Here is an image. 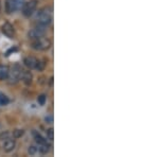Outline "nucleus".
Masks as SVG:
<instances>
[{
    "label": "nucleus",
    "mask_w": 159,
    "mask_h": 157,
    "mask_svg": "<svg viewBox=\"0 0 159 157\" xmlns=\"http://www.w3.org/2000/svg\"><path fill=\"white\" fill-rule=\"evenodd\" d=\"M52 9L49 7H46L43 9L40 10L37 14V19H38V24L48 27L51 22H52Z\"/></svg>",
    "instance_id": "f257e3e1"
},
{
    "label": "nucleus",
    "mask_w": 159,
    "mask_h": 157,
    "mask_svg": "<svg viewBox=\"0 0 159 157\" xmlns=\"http://www.w3.org/2000/svg\"><path fill=\"white\" fill-rule=\"evenodd\" d=\"M21 72H22L21 66H20L19 64H15L9 71V76H7V83L10 85L18 83V81L20 80V76H21Z\"/></svg>",
    "instance_id": "f03ea898"
},
{
    "label": "nucleus",
    "mask_w": 159,
    "mask_h": 157,
    "mask_svg": "<svg viewBox=\"0 0 159 157\" xmlns=\"http://www.w3.org/2000/svg\"><path fill=\"white\" fill-rule=\"evenodd\" d=\"M51 47V40L47 37H39L32 40V48L36 51H46Z\"/></svg>",
    "instance_id": "7ed1b4c3"
},
{
    "label": "nucleus",
    "mask_w": 159,
    "mask_h": 157,
    "mask_svg": "<svg viewBox=\"0 0 159 157\" xmlns=\"http://www.w3.org/2000/svg\"><path fill=\"white\" fill-rule=\"evenodd\" d=\"M46 29H47V27H45V25H42L38 24L37 27L33 28L32 30L29 31V33H28V37H29L30 39L33 40V39H36V38L45 36Z\"/></svg>",
    "instance_id": "20e7f679"
},
{
    "label": "nucleus",
    "mask_w": 159,
    "mask_h": 157,
    "mask_svg": "<svg viewBox=\"0 0 159 157\" xmlns=\"http://www.w3.org/2000/svg\"><path fill=\"white\" fill-rule=\"evenodd\" d=\"M37 7V0H30V1L25 2L22 7L21 11L25 17H30L33 15V13L35 12Z\"/></svg>",
    "instance_id": "39448f33"
},
{
    "label": "nucleus",
    "mask_w": 159,
    "mask_h": 157,
    "mask_svg": "<svg viewBox=\"0 0 159 157\" xmlns=\"http://www.w3.org/2000/svg\"><path fill=\"white\" fill-rule=\"evenodd\" d=\"M1 31L7 37H9L10 39H14L16 34H15V29L14 27L10 24V22H6V24L2 25L1 27Z\"/></svg>",
    "instance_id": "423d86ee"
},
{
    "label": "nucleus",
    "mask_w": 159,
    "mask_h": 157,
    "mask_svg": "<svg viewBox=\"0 0 159 157\" xmlns=\"http://www.w3.org/2000/svg\"><path fill=\"white\" fill-rule=\"evenodd\" d=\"M15 146H16L15 139L9 138V139H7V140H4V142H3V150H4V152L10 153V152H12L13 150H14Z\"/></svg>",
    "instance_id": "0eeeda50"
},
{
    "label": "nucleus",
    "mask_w": 159,
    "mask_h": 157,
    "mask_svg": "<svg viewBox=\"0 0 159 157\" xmlns=\"http://www.w3.org/2000/svg\"><path fill=\"white\" fill-rule=\"evenodd\" d=\"M4 7H6V13H7V14H9V15L13 14L15 11H17L15 0H6Z\"/></svg>",
    "instance_id": "6e6552de"
},
{
    "label": "nucleus",
    "mask_w": 159,
    "mask_h": 157,
    "mask_svg": "<svg viewBox=\"0 0 159 157\" xmlns=\"http://www.w3.org/2000/svg\"><path fill=\"white\" fill-rule=\"evenodd\" d=\"M20 79L21 81L24 82L25 85H30L32 83V80H33V76L31 73L30 70H22L21 76H20Z\"/></svg>",
    "instance_id": "1a4fd4ad"
},
{
    "label": "nucleus",
    "mask_w": 159,
    "mask_h": 157,
    "mask_svg": "<svg viewBox=\"0 0 159 157\" xmlns=\"http://www.w3.org/2000/svg\"><path fill=\"white\" fill-rule=\"evenodd\" d=\"M36 63H37V58H35L34 56H27L24 60L25 66L29 69H35Z\"/></svg>",
    "instance_id": "9d476101"
},
{
    "label": "nucleus",
    "mask_w": 159,
    "mask_h": 157,
    "mask_svg": "<svg viewBox=\"0 0 159 157\" xmlns=\"http://www.w3.org/2000/svg\"><path fill=\"white\" fill-rule=\"evenodd\" d=\"M10 68L7 65H0V81H4L7 80V76H9Z\"/></svg>",
    "instance_id": "9b49d317"
},
{
    "label": "nucleus",
    "mask_w": 159,
    "mask_h": 157,
    "mask_svg": "<svg viewBox=\"0 0 159 157\" xmlns=\"http://www.w3.org/2000/svg\"><path fill=\"white\" fill-rule=\"evenodd\" d=\"M50 148H51V145H49V143L45 142V143H43V145H38L37 151L42 154H47V153H49Z\"/></svg>",
    "instance_id": "f8f14e48"
},
{
    "label": "nucleus",
    "mask_w": 159,
    "mask_h": 157,
    "mask_svg": "<svg viewBox=\"0 0 159 157\" xmlns=\"http://www.w3.org/2000/svg\"><path fill=\"white\" fill-rule=\"evenodd\" d=\"M32 134H33V137H34L35 141H36V142L38 143V145H43V143L47 142V140H46V139L43 138V136L40 135L39 133H38V132H36V131H33V132H32Z\"/></svg>",
    "instance_id": "ddd939ff"
},
{
    "label": "nucleus",
    "mask_w": 159,
    "mask_h": 157,
    "mask_svg": "<svg viewBox=\"0 0 159 157\" xmlns=\"http://www.w3.org/2000/svg\"><path fill=\"white\" fill-rule=\"evenodd\" d=\"M10 103L9 97H7L6 95H0V105L1 106H6Z\"/></svg>",
    "instance_id": "4468645a"
},
{
    "label": "nucleus",
    "mask_w": 159,
    "mask_h": 157,
    "mask_svg": "<svg viewBox=\"0 0 159 157\" xmlns=\"http://www.w3.org/2000/svg\"><path fill=\"white\" fill-rule=\"evenodd\" d=\"M24 134H25L24 130H15V131H13V134H11V135L13 136V138L14 139H18V138L21 137Z\"/></svg>",
    "instance_id": "2eb2a0df"
},
{
    "label": "nucleus",
    "mask_w": 159,
    "mask_h": 157,
    "mask_svg": "<svg viewBox=\"0 0 159 157\" xmlns=\"http://www.w3.org/2000/svg\"><path fill=\"white\" fill-rule=\"evenodd\" d=\"M45 66H46L45 62L37 60V63H36V66H35V69H37L38 71H43V69H45Z\"/></svg>",
    "instance_id": "dca6fc26"
},
{
    "label": "nucleus",
    "mask_w": 159,
    "mask_h": 157,
    "mask_svg": "<svg viewBox=\"0 0 159 157\" xmlns=\"http://www.w3.org/2000/svg\"><path fill=\"white\" fill-rule=\"evenodd\" d=\"M9 138H11V133L7 132V131H4V132H2L1 134H0V140L4 141Z\"/></svg>",
    "instance_id": "f3484780"
},
{
    "label": "nucleus",
    "mask_w": 159,
    "mask_h": 157,
    "mask_svg": "<svg viewBox=\"0 0 159 157\" xmlns=\"http://www.w3.org/2000/svg\"><path fill=\"white\" fill-rule=\"evenodd\" d=\"M46 100H47V96H46V95H40V96L37 98V102L39 105H45Z\"/></svg>",
    "instance_id": "a211bd4d"
},
{
    "label": "nucleus",
    "mask_w": 159,
    "mask_h": 157,
    "mask_svg": "<svg viewBox=\"0 0 159 157\" xmlns=\"http://www.w3.org/2000/svg\"><path fill=\"white\" fill-rule=\"evenodd\" d=\"M47 138L51 141L54 139V131H53V128H49V130H47Z\"/></svg>",
    "instance_id": "6ab92c4d"
},
{
    "label": "nucleus",
    "mask_w": 159,
    "mask_h": 157,
    "mask_svg": "<svg viewBox=\"0 0 159 157\" xmlns=\"http://www.w3.org/2000/svg\"><path fill=\"white\" fill-rule=\"evenodd\" d=\"M15 3H16V9L21 10L24 4L25 3V0H15Z\"/></svg>",
    "instance_id": "aec40b11"
},
{
    "label": "nucleus",
    "mask_w": 159,
    "mask_h": 157,
    "mask_svg": "<svg viewBox=\"0 0 159 157\" xmlns=\"http://www.w3.org/2000/svg\"><path fill=\"white\" fill-rule=\"evenodd\" d=\"M28 152H29L30 155H35V154L37 153V148L34 145H31V146H29V150H28Z\"/></svg>",
    "instance_id": "412c9836"
},
{
    "label": "nucleus",
    "mask_w": 159,
    "mask_h": 157,
    "mask_svg": "<svg viewBox=\"0 0 159 157\" xmlns=\"http://www.w3.org/2000/svg\"><path fill=\"white\" fill-rule=\"evenodd\" d=\"M45 121L47 123H52L53 122V117L52 116H47V117L45 118Z\"/></svg>",
    "instance_id": "4be33fe9"
},
{
    "label": "nucleus",
    "mask_w": 159,
    "mask_h": 157,
    "mask_svg": "<svg viewBox=\"0 0 159 157\" xmlns=\"http://www.w3.org/2000/svg\"><path fill=\"white\" fill-rule=\"evenodd\" d=\"M0 12H1V2H0Z\"/></svg>",
    "instance_id": "5701e85b"
}]
</instances>
